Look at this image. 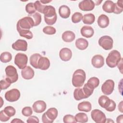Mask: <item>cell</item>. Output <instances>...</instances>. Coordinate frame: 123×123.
<instances>
[{"instance_id": "1", "label": "cell", "mask_w": 123, "mask_h": 123, "mask_svg": "<svg viewBox=\"0 0 123 123\" xmlns=\"http://www.w3.org/2000/svg\"><path fill=\"white\" fill-rule=\"evenodd\" d=\"M44 14V20L48 25L54 24L57 19V15L55 8L51 5H46L43 13Z\"/></svg>"}, {"instance_id": "2", "label": "cell", "mask_w": 123, "mask_h": 123, "mask_svg": "<svg viewBox=\"0 0 123 123\" xmlns=\"http://www.w3.org/2000/svg\"><path fill=\"white\" fill-rule=\"evenodd\" d=\"M86 79L85 72L82 69H77L73 74L72 83L74 87H80L83 86Z\"/></svg>"}, {"instance_id": "3", "label": "cell", "mask_w": 123, "mask_h": 123, "mask_svg": "<svg viewBox=\"0 0 123 123\" xmlns=\"http://www.w3.org/2000/svg\"><path fill=\"white\" fill-rule=\"evenodd\" d=\"M121 58L119 51L117 50H113L109 53L106 58V64L111 68L115 67L121 61Z\"/></svg>"}, {"instance_id": "4", "label": "cell", "mask_w": 123, "mask_h": 123, "mask_svg": "<svg viewBox=\"0 0 123 123\" xmlns=\"http://www.w3.org/2000/svg\"><path fill=\"white\" fill-rule=\"evenodd\" d=\"M98 102L100 106L105 109L108 111H113L116 108L115 102L105 95H102L99 98Z\"/></svg>"}, {"instance_id": "5", "label": "cell", "mask_w": 123, "mask_h": 123, "mask_svg": "<svg viewBox=\"0 0 123 123\" xmlns=\"http://www.w3.org/2000/svg\"><path fill=\"white\" fill-rule=\"evenodd\" d=\"M5 79L11 84L16 82L18 79V74L16 69L12 65L7 66L5 69Z\"/></svg>"}, {"instance_id": "6", "label": "cell", "mask_w": 123, "mask_h": 123, "mask_svg": "<svg viewBox=\"0 0 123 123\" xmlns=\"http://www.w3.org/2000/svg\"><path fill=\"white\" fill-rule=\"evenodd\" d=\"M58 110L55 108H50L44 113L42 116L43 123H52L58 116Z\"/></svg>"}, {"instance_id": "7", "label": "cell", "mask_w": 123, "mask_h": 123, "mask_svg": "<svg viewBox=\"0 0 123 123\" xmlns=\"http://www.w3.org/2000/svg\"><path fill=\"white\" fill-rule=\"evenodd\" d=\"M16 25L19 26L22 29L29 30L34 26V22L31 17L28 16L20 19Z\"/></svg>"}, {"instance_id": "8", "label": "cell", "mask_w": 123, "mask_h": 123, "mask_svg": "<svg viewBox=\"0 0 123 123\" xmlns=\"http://www.w3.org/2000/svg\"><path fill=\"white\" fill-rule=\"evenodd\" d=\"M98 43L99 45L105 50H110L113 47V39L108 36H104L100 37Z\"/></svg>"}, {"instance_id": "9", "label": "cell", "mask_w": 123, "mask_h": 123, "mask_svg": "<svg viewBox=\"0 0 123 123\" xmlns=\"http://www.w3.org/2000/svg\"><path fill=\"white\" fill-rule=\"evenodd\" d=\"M27 62L28 58L25 54L18 53L15 56L14 63L20 69H23L25 68Z\"/></svg>"}, {"instance_id": "10", "label": "cell", "mask_w": 123, "mask_h": 123, "mask_svg": "<svg viewBox=\"0 0 123 123\" xmlns=\"http://www.w3.org/2000/svg\"><path fill=\"white\" fill-rule=\"evenodd\" d=\"M91 116L93 120L96 123H105L106 122L105 114L99 110H93L91 112Z\"/></svg>"}, {"instance_id": "11", "label": "cell", "mask_w": 123, "mask_h": 123, "mask_svg": "<svg viewBox=\"0 0 123 123\" xmlns=\"http://www.w3.org/2000/svg\"><path fill=\"white\" fill-rule=\"evenodd\" d=\"M20 97V92L17 89L13 88L7 91L5 94V99L9 102H14Z\"/></svg>"}, {"instance_id": "12", "label": "cell", "mask_w": 123, "mask_h": 123, "mask_svg": "<svg viewBox=\"0 0 123 123\" xmlns=\"http://www.w3.org/2000/svg\"><path fill=\"white\" fill-rule=\"evenodd\" d=\"M114 87V82L111 79L107 80L101 86V91L106 95L111 94Z\"/></svg>"}, {"instance_id": "13", "label": "cell", "mask_w": 123, "mask_h": 123, "mask_svg": "<svg viewBox=\"0 0 123 123\" xmlns=\"http://www.w3.org/2000/svg\"><path fill=\"white\" fill-rule=\"evenodd\" d=\"M95 3L91 0H84L79 3L78 7L83 11H91L95 7Z\"/></svg>"}, {"instance_id": "14", "label": "cell", "mask_w": 123, "mask_h": 123, "mask_svg": "<svg viewBox=\"0 0 123 123\" xmlns=\"http://www.w3.org/2000/svg\"><path fill=\"white\" fill-rule=\"evenodd\" d=\"M12 48L16 50L25 51L27 49V42L23 39H18L12 44Z\"/></svg>"}, {"instance_id": "15", "label": "cell", "mask_w": 123, "mask_h": 123, "mask_svg": "<svg viewBox=\"0 0 123 123\" xmlns=\"http://www.w3.org/2000/svg\"><path fill=\"white\" fill-rule=\"evenodd\" d=\"M59 56L60 59L64 62L69 61L72 56V52L70 49L67 48L62 49L59 52Z\"/></svg>"}, {"instance_id": "16", "label": "cell", "mask_w": 123, "mask_h": 123, "mask_svg": "<svg viewBox=\"0 0 123 123\" xmlns=\"http://www.w3.org/2000/svg\"><path fill=\"white\" fill-rule=\"evenodd\" d=\"M91 63L94 67L100 68L104 64V59L101 55H96L92 58Z\"/></svg>"}, {"instance_id": "17", "label": "cell", "mask_w": 123, "mask_h": 123, "mask_svg": "<svg viewBox=\"0 0 123 123\" xmlns=\"http://www.w3.org/2000/svg\"><path fill=\"white\" fill-rule=\"evenodd\" d=\"M47 104L43 100H37L35 102L32 106L33 111L36 113H41L46 109Z\"/></svg>"}, {"instance_id": "18", "label": "cell", "mask_w": 123, "mask_h": 123, "mask_svg": "<svg viewBox=\"0 0 123 123\" xmlns=\"http://www.w3.org/2000/svg\"><path fill=\"white\" fill-rule=\"evenodd\" d=\"M50 66V62L49 59L46 57L41 56L37 62V69L42 70H46Z\"/></svg>"}, {"instance_id": "19", "label": "cell", "mask_w": 123, "mask_h": 123, "mask_svg": "<svg viewBox=\"0 0 123 123\" xmlns=\"http://www.w3.org/2000/svg\"><path fill=\"white\" fill-rule=\"evenodd\" d=\"M34 71L30 66H27L21 71V75L22 77L26 80H29L33 78L34 76Z\"/></svg>"}, {"instance_id": "20", "label": "cell", "mask_w": 123, "mask_h": 123, "mask_svg": "<svg viewBox=\"0 0 123 123\" xmlns=\"http://www.w3.org/2000/svg\"><path fill=\"white\" fill-rule=\"evenodd\" d=\"M98 26L102 28L107 27L110 23L109 17L105 14H101L98 19Z\"/></svg>"}, {"instance_id": "21", "label": "cell", "mask_w": 123, "mask_h": 123, "mask_svg": "<svg viewBox=\"0 0 123 123\" xmlns=\"http://www.w3.org/2000/svg\"><path fill=\"white\" fill-rule=\"evenodd\" d=\"M80 32L82 36L86 38H90L92 37L94 33L93 28L91 26L88 25L83 26L81 29Z\"/></svg>"}, {"instance_id": "22", "label": "cell", "mask_w": 123, "mask_h": 123, "mask_svg": "<svg viewBox=\"0 0 123 123\" xmlns=\"http://www.w3.org/2000/svg\"><path fill=\"white\" fill-rule=\"evenodd\" d=\"M59 13L62 18L66 19L70 16L71 11L67 6L63 5L60 7L59 9Z\"/></svg>"}, {"instance_id": "23", "label": "cell", "mask_w": 123, "mask_h": 123, "mask_svg": "<svg viewBox=\"0 0 123 123\" xmlns=\"http://www.w3.org/2000/svg\"><path fill=\"white\" fill-rule=\"evenodd\" d=\"M115 3L111 0H106L102 5L103 10L108 13H112L114 11Z\"/></svg>"}, {"instance_id": "24", "label": "cell", "mask_w": 123, "mask_h": 123, "mask_svg": "<svg viewBox=\"0 0 123 123\" xmlns=\"http://www.w3.org/2000/svg\"><path fill=\"white\" fill-rule=\"evenodd\" d=\"M16 28L17 30L21 37H25L28 39H30L33 38V33L29 30L22 29L18 25H16Z\"/></svg>"}, {"instance_id": "25", "label": "cell", "mask_w": 123, "mask_h": 123, "mask_svg": "<svg viewBox=\"0 0 123 123\" xmlns=\"http://www.w3.org/2000/svg\"><path fill=\"white\" fill-rule=\"evenodd\" d=\"M77 108L79 111L89 112L91 110L92 105L90 102L85 101L79 103L78 105Z\"/></svg>"}, {"instance_id": "26", "label": "cell", "mask_w": 123, "mask_h": 123, "mask_svg": "<svg viewBox=\"0 0 123 123\" xmlns=\"http://www.w3.org/2000/svg\"><path fill=\"white\" fill-rule=\"evenodd\" d=\"M75 37L74 33L71 31H66L62 34V39L65 42H71Z\"/></svg>"}, {"instance_id": "27", "label": "cell", "mask_w": 123, "mask_h": 123, "mask_svg": "<svg viewBox=\"0 0 123 123\" xmlns=\"http://www.w3.org/2000/svg\"><path fill=\"white\" fill-rule=\"evenodd\" d=\"M75 46L76 48L80 50H85L88 46L87 40L83 38H78L75 41Z\"/></svg>"}, {"instance_id": "28", "label": "cell", "mask_w": 123, "mask_h": 123, "mask_svg": "<svg viewBox=\"0 0 123 123\" xmlns=\"http://www.w3.org/2000/svg\"><path fill=\"white\" fill-rule=\"evenodd\" d=\"M74 99L76 100H80L84 98H86L83 88L80 87L76 88L74 89Z\"/></svg>"}, {"instance_id": "29", "label": "cell", "mask_w": 123, "mask_h": 123, "mask_svg": "<svg viewBox=\"0 0 123 123\" xmlns=\"http://www.w3.org/2000/svg\"><path fill=\"white\" fill-rule=\"evenodd\" d=\"M95 17L92 13H87L85 14L82 18L83 23L85 24L91 25L95 22Z\"/></svg>"}, {"instance_id": "30", "label": "cell", "mask_w": 123, "mask_h": 123, "mask_svg": "<svg viewBox=\"0 0 123 123\" xmlns=\"http://www.w3.org/2000/svg\"><path fill=\"white\" fill-rule=\"evenodd\" d=\"M41 55L38 53L32 54L30 58V63L34 68L37 69V62Z\"/></svg>"}, {"instance_id": "31", "label": "cell", "mask_w": 123, "mask_h": 123, "mask_svg": "<svg viewBox=\"0 0 123 123\" xmlns=\"http://www.w3.org/2000/svg\"><path fill=\"white\" fill-rule=\"evenodd\" d=\"M75 120L76 122L85 123L88 121V117L87 115L84 112H79L75 115Z\"/></svg>"}, {"instance_id": "32", "label": "cell", "mask_w": 123, "mask_h": 123, "mask_svg": "<svg viewBox=\"0 0 123 123\" xmlns=\"http://www.w3.org/2000/svg\"><path fill=\"white\" fill-rule=\"evenodd\" d=\"M94 88L88 83H86L84 85L83 88V90L85 95L86 98L90 97L93 93Z\"/></svg>"}, {"instance_id": "33", "label": "cell", "mask_w": 123, "mask_h": 123, "mask_svg": "<svg viewBox=\"0 0 123 123\" xmlns=\"http://www.w3.org/2000/svg\"><path fill=\"white\" fill-rule=\"evenodd\" d=\"M12 59V56L9 52L5 51L0 54V60L2 62L7 63L10 62Z\"/></svg>"}, {"instance_id": "34", "label": "cell", "mask_w": 123, "mask_h": 123, "mask_svg": "<svg viewBox=\"0 0 123 123\" xmlns=\"http://www.w3.org/2000/svg\"><path fill=\"white\" fill-rule=\"evenodd\" d=\"M29 16L31 17L34 22V26L39 25L41 22V15L38 12H35L32 14H29Z\"/></svg>"}, {"instance_id": "35", "label": "cell", "mask_w": 123, "mask_h": 123, "mask_svg": "<svg viewBox=\"0 0 123 123\" xmlns=\"http://www.w3.org/2000/svg\"><path fill=\"white\" fill-rule=\"evenodd\" d=\"M123 0H118L117 3H115V9L113 13L115 14H120L123 11Z\"/></svg>"}, {"instance_id": "36", "label": "cell", "mask_w": 123, "mask_h": 123, "mask_svg": "<svg viewBox=\"0 0 123 123\" xmlns=\"http://www.w3.org/2000/svg\"><path fill=\"white\" fill-rule=\"evenodd\" d=\"M83 18V15L81 12H76L72 16V21L73 23L76 24L80 22Z\"/></svg>"}, {"instance_id": "37", "label": "cell", "mask_w": 123, "mask_h": 123, "mask_svg": "<svg viewBox=\"0 0 123 123\" xmlns=\"http://www.w3.org/2000/svg\"><path fill=\"white\" fill-rule=\"evenodd\" d=\"M87 83L89 84L95 89L98 86L99 84V80L96 77H92L89 79Z\"/></svg>"}, {"instance_id": "38", "label": "cell", "mask_w": 123, "mask_h": 123, "mask_svg": "<svg viewBox=\"0 0 123 123\" xmlns=\"http://www.w3.org/2000/svg\"><path fill=\"white\" fill-rule=\"evenodd\" d=\"M3 111L6 115L10 117L13 116L16 113L15 109L13 107L10 106L6 107Z\"/></svg>"}, {"instance_id": "39", "label": "cell", "mask_w": 123, "mask_h": 123, "mask_svg": "<svg viewBox=\"0 0 123 123\" xmlns=\"http://www.w3.org/2000/svg\"><path fill=\"white\" fill-rule=\"evenodd\" d=\"M25 11L29 14L35 13L36 10L34 5V3L30 2L27 4L25 6Z\"/></svg>"}, {"instance_id": "40", "label": "cell", "mask_w": 123, "mask_h": 123, "mask_svg": "<svg viewBox=\"0 0 123 123\" xmlns=\"http://www.w3.org/2000/svg\"><path fill=\"white\" fill-rule=\"evenodd\" d=\"M43 32L46 34L51 35L55 34L56 33V29L52 26H47L43 28Z\"/></svg>"}, {"instance_id": "41", "label": "cell", "mask_w": 123, "mask_h": 123, "mask_svg": "<svg viewBox=\"0 0 123 123\" xmlns=\"http://www.w3.org/2000/svg\"><path fill=\"white\" fill-rule=\"evenodd\" d=\"M63 121L64 123H76L75 118L71 114L65 115L63 118Z\"/></svg>"}, {"instance_id": "42", "label": "cell", "mask_w": 123, "mask_h": 123, "mask_svg": "<svg viewBox=\"0 0 123 123\" xmlns=\"http://www.w3.org/2000/svg\"><path fill=\"white\" fill-rule=\"evenodd\" d=\"M34 5H35L36 10L37 11L42 13H43V11L46 5H42V3L40 2V1L39 0L36 1L34 3Z\"/></svg>"}, {"instance_id": "43", "label": "cell", "mask_w": 123, "mask_h": 123, "mask_svg": "<svg viewBox=\"0 0 123 123\" xmlns=\"http://www.w3.org/2000/svg\"><path fill=\"white\" fill-rule=\"evenodd\" d=\"M22 113L25 116H30L33 113V111L30 107H25L22 109Z\"/></svg>"}, {"instance_id": "44", "label": "cell", "mask_w": 123, "mask_h": 123, "mask_svg": "<svg viewBox=\"0 0 123 123\" xmlns=\"http://www.w3.org/2000/svg\"><path fill=\"white\" fill-rule=\"evenodd\" d=\"M0 90L6 89L8 88L11 85V83L8 82L5 79H2L0 82Z\"/></svg>"}, {"instance_id": "45", "label": "cell", "mask_w": 123, "mask_h": 123, "mask_svg": "<svg viewBox=\"0 0 123 123\" xmlns=\"http://www.w3.org/2000/svg\"><path fill=\"white\" fill-rule=\"evenodd\" d=\"M10 117H9L4 112L3 110H2L0 112V121L1 122H6L10 119Z\"/></svg>"}, {"instance_id": "46", "label": "cell", "mask_w": 123, "mask_h": 123, "mask_svg": "<svg viewBox=\"0 0 123 123\" xmlns=\"http://www.w3.org/2000/svg\"><path fill=\"white\" fill-rule=\"evenodd\" d=\"M27 123H39L38 118L35 116H31L26 121Z\"/></svg>"}, {"instance_id": "47", "label": "cell", "mask_w": 123, "mask_h": 123, "mask_svg": "<svg viewBox=\"0 0 123 123\" xmlns=\"http://www.w3.org/2000/svg\"><path fill=\"white\" fill-rule=\"evenodd\" d=\"M116 122L118 123H122L123 122V114L120 115L119 116H118L117 117Z\"/></svg>"}, {"instance_id": "48", "label": "cell", "mask_w": 123, "mask_h": 123, "mask_svg": "<svg viewBox=\"0 0 123 123\" xmlns=\"http://www.w3.org/2000/svg\"><path fill=\"white\" fill-rule=\"evenodd\" d=\"M24 123V121H22L21 120H20V119H18V118H15V119H13V120H12V121H11V123Z\"/></svg>"}, {"instance_id": "49", "label": "cell", "mask_w": 123, "mask_h": 123, "mask_svg": "<svg viewBox=\"0 0 123 123\" xmlns=\"http://www.w3.org/2000/svg\"><path fill=\"white\" fill-rule=\"evenodd\" d=\"M118 109L121 112H123V101H122L118 105Z\"/></svg>"}, {"instance_id": "50", "label": "cell", "mask_w": 123, "mask_h": 123, "mask_svg": "<svg viewBox=\"0 0 123 123\" xmlns=\"http://www.w3.org/2000/svg\"><path fill=\"white\" fill-rule=\"evenodd\" d=\"M41 3H42L43 4H46L48 3H49L51 1V0H49V1H46V0H40V1Z\"/></svg>"}]
</instances>
